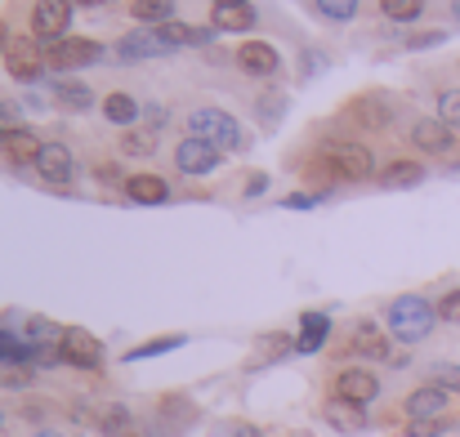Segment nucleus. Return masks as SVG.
<instances>
[{"mask_svg":"<svg viewBox=\"0 0 460 437\" xmlns=\"http://www.w3.org/2000/svg\"><path fill=\"white\" fill-rule=\"evenodd\" d=\"M385 321H389V335H394V339H402V344H420V339L434 330L438 308H434L429 299H420V294H398V299L389 303Z\"/></svg>","mask_w":460,"mask_h":437,"instance_id":"obj_1","label":"nucleus"},{"mask_svg":"<svg viewBox=\"0 0 460 437\" xmlns=\"http://www.w3.org/2000/svg\"><path fill=\"white\" fill-rule=\"evenodd\" d=\"M322 165V174L331 179V183H362V179H371L376 174V156L367 152V147L358 144H331L322 147V156H317Z\"/></svg>","mask_w":460,"mask_h":437,"instance_id":"obj_2","label":"nucleus"},{"mask_svg":"<svg viewBox=\"0 0 460 437\" xmlns=\"http://www.w3.org/2000/svg\"><path fill=\"white\" fill-rule=\"evenodd\" d=\"M188 135L210 147H242V126L224 108H197V112H188Z\"/></svg>","mask_w":460,"mask_h":437,"instance_id":"obj_3","label":"nucleus"},{"mask_svg":"<svg viewBox=\"0 0 460 437\" xmlns=\"http://www.w3.org/2000/svg\"><path fill=\"white\" fill-rule=\"evenodd\" d=\"M99 58H103V45L90 36H63V40L45 45V67H54V72H76V67H90Z\"/></svg>","mask_w":460,"mask_h":437,"instance_id":"obj_4","label":"nucleus"},{"mask_svg":"<svg viewBox=\"0 0 460 437\" xmlns=\"http://www.w3.org/2000/svg\"><path fill=\"white\" fill-rule=\"evenodd\" d=\"M67 22H72V0H36V4H31V36H36L40 45L63 40Z\"/></svg>","mask_w":460,"mask_h":437,"instance_id":"obj_5","label":"nucleus"},{"mask_svg":"<svg viewBox=\"0 0 460 437\" xmlns=\"http://www.w3.org/2000/svg\"><path fill=\"white\" fill-rule=\"evenodd\" d=\"M4 63H9V76L13 81H36L45 72V45L36 36H18V40H9Z\"/></svg>","mask_w":460,"mask_h":437,"instance_id":"obj_6","label":"nucleus"},{"mask_svg":"<svg viewBox=\"0 0 460 437\" xmlns=\"http://www.w3.org/2000/svg\"><path fill=\"white\" fill-rule=\"evenodd\" d=\"M58 353H63V362L76 366V371H99V366H103V344H99L90 330H81V326H67Z\"/></svg>","mask_w":460,"mask_h":437,"instance_id":"obj_7","label":"nucleus"},{"mask_svg":"<svg viewBox=\"0 0 460 437\" xmlns=\"http://www.w3.org/2000/svg\"><path fill=\"white\" fill-rule=\"evenodd\" d=\"M335 398L349 402V406H362V411H367V406L380 398V380H376L367 366H349V371L335 375Z\"/></svg>","mask_w":460,"mask_h":437,"instance_id":"obj_8","label":"nucleus"},{"mask_svg":"<svg viewBox=\"0 0 460 437\" xmlns=\"http://www.w3.org/2000/svg\"><path fill=\"white\" fill-rule=\"evenodd\" d=\"M237 67H242L246 76H278L282 54H278V45H269V40H246V45L237 49Z\"/></svg>","mask_w":460,"mask_h":437,"instance_id":"obj_9","label":"nucleus"},{"mask_svg":"<svg viewBox=\"0 0 460 437\" xmlns=\"http://www.w3.org/2000/svg\"><path fill=\"white\" fill-rule=\"evenodd\" d=\"M344 112H349L358 126H367V130H389V126H394V103H389L385 94H358Z\"/></svg>","mask_w":460,"mask_h":437,"instance_id":"obj_10","label":"nucleus"},{"mask_svg":"<svg viewBox=\"0 0 460 437\" xmlns=\"http://www.w3.org/2000/svg\"><path fill=\"white\" fill-rule=\"evenodd\" d=\"M174 165L183 170V174H192V179H201V174H210L215 165H219V147L201 144V139H183V144L174 147Z\"/></svg>","mask_w":460,"mask_h":437,"instance_id":"obj_11","label":"nucleus"},{"mask_svg":"<svg viewBox=\"0 0 460 437\" xmlns=\"http://www.w3.org/2000/svg\"><path fill=\"white\" fill-rule=\"evenodd\" d=\"M255 4L251 0H215L210 9V27L215 31H251L255 27Z\"/></svg>","mask_w":460,"mask_h":437,"instance_id":"obj_12","label":"nucleus"},{"mask_svg":"<svg viewBox=\"0 0 460 437\" xmlns=\"http://www.w3.org/2000/svg\"><path fill=\"white\" fill-rule=\"evenodd\" d=\"M36 170H40L45 183H72V174H76V156H72V147L67 144H45L40 147V156H36Z\"/></svg>","mask_w":460,"mask_h":437,"instance_id":"obj_13","label":"nucleus"},{"mask_svg":"<svg viewBox=\"0 0 460 437\" xmlns=\"http://www.w3.org/2000/svg\"><path fill=\"white\" fill-rule=\"evenodd\" d=\"M402 411H407V420H443V411H447V389L425 384V389L407 393Z\"/></svg>","mask_w":460,"mask_h":437,"instance_id":"obj_14","label":"nucleus"},{"mask_svg":"<svg viewBox=\"0 0 460 437\" xmlns=\"http://www.w3.org/2000/svg\"><path fill=\"white\" fill-rule=\"evenodd\" d=\"M452 139H456V130H452V126H443L438 117H425V121H416V126H411V144L420 147V152H434V156H438V152H447V147H452Z\"/></svg>","mask_w":460,"mask_h":437,"instance_id":"obj_15","label":"nucleus"},{"mask_svg":"<svg viewBox=\"0 0 460 437\" xmlns=\"http://www.w3.org/2000/svg\"><path fill=\"white\" fill-rule=\"evenodd\" d=\"M153 54H161L153 27H135V31H126V36L117 40V58H121V63H139V58H153Z\"/></svg>","mask_w":460,"mask_h":437,"instance_id":"obj_16","label":"nucleus"},{"mask_svg":"<svg viewBox=\"0 0 460 437\" xmlns=\"http://www.w3.org/2000/svg\"><path fill=\"white\" fill-rule=\"evenodd\" d=\"M126 197H130L135 205H161V201L170 197V188H165L161 174H130V179H126Z\"/></svg>","mask_w":460,"mask_h":437,"instance_id":"obj_17","label":"nucleus"},{"mask_svg":"<svg viewBox=\"0 0 460 437\" xmlns=\"http://www.w3.org/2000/svg\"><path fill=\"white\" fill-rule=\"evenodd\" d=\"M326 339H331V317L326 312H305L300 335H296V353H317Z\"/></svg>","mask_w":460,"mask_h":437,"instance_id":"obj_18","label":"nucleus"},{"mask_svg":"<svg viewBox=\"0 0 460 437\" xmlns=\"http://www.w3.org/2000/svg\"><path fill=\"white\" fill-rule=\"evenodd\" d=\"M49 90H54V103H58L63 112H85V108L94 103V90H90L85 81H54Z\"/></svg>","mask_w":460,"mask_h":437,"instance_id":"obj_19","label":"nucleus"},{"mask_svg":"<svg viewBox=\"0 0 460 437\" xmlns=\"http://www.w3.org/2000/svg\"><path fill=\"white\" fill-rule=\"evenodd\" d=\"M326 424L340 429V433H362V429H367V411H362V406H349V402H340V398H331V402H326Z\"/></svg>","mask_w":460,"mask_h":437,"instance_id":"obj_20","label":"nucleus"},{"mask_svg":"<svg viewBox=\"0 0 460 437\" xmlns=\"http://www.w3.org/2000/svg\"><path fill=\"white\" fill-rule=\"evenodd\" d=\"M40 147L45 144H40L31 130H13V135L4 139V161H9V165H36Z\"/></svg>","mask_w":460,"mask_h":437,"instance_id":"obj_21","label":"nucleus"},{"mask_svg":"<svg viewBox=\"0 0 460 437\" xmlns=\"http://www.w3.org/2000/svg\"><path fill=\"white\" fill-rule=\"evenodd\" d=\"M353 353H362V357H371V362H385V357H394L389 353V339L371 326V321H362L358 330H353Z\"/></svg>","mask_w":460,"mask_h":437,"instance_id":"obj_22","label":"nucleus"},{"mask_svg":"<svg viewBox=\"0 0 460 437\" xmlns=\"http://www.w3.org/2000/svg\"><path fill=\"white\" fill-rule=\"evenodd\" d=\"M99 433L103 437H144V429L135 424V415H130L126 406H108V411L99 415Z\"/></svg>","mask_w":460,"mask_h":437,"instance_id":"obj_23","label":"nucleus"},{"mask_svg":"<svg viewBox=\"0 0 460 437\" xmlns=\"http://www.w3.org/2000/svg\"><path fill=\"white\" fill-rule=\"evenodd\" d=\"M287 108H291V94H287V90H264V94L255 99V117H260V126H278V121L287 117Z\"/></svg>","mask_w":460,"mask_h":437,"instance_id":"obj_24","label":"nucleus"},{"mask_svg":"<svg viewBox=\"0 0 460 437\" xmlns=\"http://www.w3.org/2000/svg\"><path fill=\"white\" fill-rule=\"evenodd\" d=\"M287 353H296V335H282V330H273V335H264V339L255 344V366L282 362Z\"/></svg>","mask_w":460,"mask_h":437,"instance_id":"obj_25","label":"nucleus"},{"mask_svg":"<svg viewBox=\"0 0 460 437\" xmlns=\"http://www.w3.org/2000/svg\"><path fill=\"white\" fill-rule=\"evenodd\" d=\"M425 179V165L420 161H394L385 174H380V188H416Z\"/></svg>","mask_w":460,"mask_h":437,"instance_id":"obj_26","label":"nucleus"},{"mask_svg":"<svg viewBox=\"0 0 460 437\" xmlns=\"http://www.w3.org/2000/svg\"><path fill=\"white\" fill-rule=\"evenodd\" d=\"M130 18H139L144 27H161L174 18V0H135L130 4Z\"/></svg>","mask_w":460,"mask_h":437,"instance_id":"obj_27","label":"nucleus"},{"mask_svg":"<svg viewBox=\"0 0 460 437\" xmlns=\"http://www.w3.org/2000/svg\"><path fill=\"white\" fill-rule=\"evenodd\" d=\"M103 117H108L112 126H126V130H130L135 117H139V108H135L130 94H108V99H103Z\"/></svg>","mask_w":460,"mask_h":437,"instance_id":"obj_28","label":"nucleus"},{"mask_svg":"<svg viewBox=\"0 0 460 437\" xmlns=\"http://www.w3.org/2000/svg\"><path fill=\"white\" fill-rule=\"evenodd\" d=\"M63 326L58 321H45V317H31L27 321V344H40V348H58L63 344Z\"/></svg>","mask_w":460,"mask_h":437,"instance_id":"obj_29","label":"nucleus"},{"mask_svg":"<svg viewBox=\"0 0 460 437\" xmlns=\"http://www.w3.org/2000/svg\"><path fill=\"white\" fill-rule=\"evenodd\" d=\"M121 152H126V156H153L156 130H148V126H130V130L121 135Z\"/></svg>","mask_w":460,"mask_h":437,"instance_id":"obj_30","label":"nucleus"},{"mask_svg":"<svg viewBox=\"0 0 460 437\" xmlns=\"http://www.w3.org/2000/svg\"><path fill=\"white\" fill-rule=\"evenodd\" d=\"M36 380V366L27 362H0V389H31Z\"/></svg>","mask_w":460,"mask_h":437,"instance_id":"obj_31","label":"nucleus"},{"mask_svg":"<svg viewBox=\"0 0 460 437\" xmlns=\"http://www.w3.org/2000/svg\"><path fill=\"white\" fill-rule=\"evenodd\" d=\"M358 4H362V0H313V9H317L326 22H353V18H358Z\"/></svg>","mask_w":460,"mask_h":437,"instance_id":"obj_32","label":"nucleus"},{"mask_svg":"<svg viewBox=\"0 0 460 437\" xmlns=\"http://www.w3.org/2000/svg\"><path fill=\"white\" fill-rule=\"evenodd\" d=\"M183 344V335H165V339H153V344H139L126 353V362H148V357H161V353H174Z\"/></svg>","mask_w":460,"mask_h":437,"instance_id":"obj_33","label":"nucleus"},{"mask_svg":"<svg viewBox=\"0 0 460 437\" xmlns=\"http://www.w3.org/2000/svg\"><path fill=\"white\" fill-rule=\"evenodd\" d=\"M420 9H425V0H380V13L394 22H411V18H420Z\"/></svg>","mask_w":460,"mask_h":437,"instance_id":"obj_34","label":"nucleus"},{"mask_svg":"<svg viewBox=\"0 0 460 437\" xmlns=\"http://www.w3.org/2000/svg\"><path fill=\"white\" fill-rule=\"evenodd\" d=\"M429 384H438L447 393H460V366L456 362H434L429 366Z\"/></svg>","mask_w":460,"mask_h":437,"instance_id":"obj_35","label":"nucleus"},{"mask_svg":"<svg viewBox=\"0 0 460 437\" xmlns=\"http://www.w3.org/2000/svg\"><path fill=\"white\" fill-rule=\"evenodd\" d=\"M438 121L452 126L460 135V90H443V99H438Z\"/></svg>","mask_w":460,"mask_h":437,"instance_id":"obj_36","label":"nucleus"},{"mask_svg":"<svg viewBox=\"0 0 460 437\" xmlns=\"http://www.w3.org/2000/svg\"><path fill=\"white\" fill-rule=\"evenodd\" d=\"M447 429H452L447 415H443V420H411V424H407V437H443Z\"/></svg>","mask_w":460,"mask_h":437,"instance_id":"obj_37","label":"nucleus"},{"mask_svg":"<svg viewBox=\"0 0 460 437\" xmlns=\"http://www.w3.org/2000/svg\"><path fill=\"white\" fill-rule=\"evenodd\" d=\"M0 130H4V135L22 130V112H18V103H9V99H0Z\"/></svg>","mask_w":460,"mask_h":437,"instance_id":"obj_38","label":"nucleus"},{"mask_svg":"<svg viewBox=\"0 0 460 437\" xmlns=\"http://www.w3.org/2000/svg\"><path fill=\"white\" fill-rule=\"evenodd\" d=\"M438 317H443V321H452V326H460V291H452V294H443V299H438Z\"/></svg>","mask_w":460,"mask_h":437,"instance_id":"obj_39","label":"nucleus"},{"mask_svg":"<svg viewBox=\"0 0 460 437\" xmlns=\"http://www.w3.org/2000/svg\"><path fill=\"white\" fill-rule=\"evenodd\" d=\"M443 40H447V31H416V36H407V49H434Z\"/></svg>","mask_w":460,"mask_h":437,"instance_id":"obj_40","label":"nucleus"},{"mask_svg":"<svg viewBox=\"0 0 460 437\" xmlns=\"http://www.w3.org/2000/svg\"><path fill=\"white\" fill-rule=\"evenodd\" d=\"M282 205H287V210H308V205H317V197H308V192H291Z\"/></svg>","mask_w":460,"mask_h":437,"instance_id":"obj_41","label":"nucleus"},{"mask_svg":"<svg viewBox=\"0 0 460 437\" xmlns=\"http://www.w3.org/2000/svg\"><path fill=\"white\" fill-rule=\"evenodd\" d=\"M144 117H148V130H161V126H165V108H161V103H148Z\"/></svg>","mask_w":460,"mask_h":437,"instance_id":"obj_42","label":"nucleus"},{"mask_svg":"<svg viewBox=\"0 0 460 437\" xmlns=\"http://www.w3.org/2000/svg\"><path fill=\"white\" fill-rule=\"evenodd\" d=\"M260 192H269V174H251V183H246V197H260Z\"/></svg>","mask_w":460,"mask_h":437,"instance_id":"obj_43","label":"nucleus"},{"mask_svg":"<svg viewBox=\"0 0 460 437\" xmlns=\"http://www.w3.org/2000/svg\"><path fill=\"white\" fill-rule=\"evenodd\" d=\"M72 4H85V9H99V4H112V0H72Z\"/></svg>","mask_w":460,"mask_h":437,"instance_id":"obj_44","label":"nucleus"},{"mask_svg":"<svg viewBox=\"0 0 460 437\" xmlns=\"http://www.w3.org/2000/svg\"><path fill=\"white\" fill-rule=\"evenodd\" d=\"M233 437H264V433H260V429H251V424H246V429H237V433H233Z\"/></svg>","mask_w":460,"mask_h":437,"instance_id":"obj_45","label":"nucleus"},{"mask_svg":"<svg viewBox=\"0 0 460 437\" xmlns=\"http://www.w3.org/2000/svg\"><path fill=\"white\" fill-rule=\"evenodd\" d=\"M4 49H9V36H4V27H0V54H4Z\"/></svg>","mask_w":460,"mask_h":437,"instance_id":"obj_46","label":"nucleus"},{"mask_svg":"<svg viewBox=\"0 0 460 437\" xmlns=\"http://www.w3.org/2000/svg\"><path fill=\"white\" fill-rule=\"evenodd\" d=\"M4 139H9V135H4V130H0V147H4Z\"/></svg>","mask_w":460,"mask_h":437,"instance_id":"obj_47","label":"nucleus"},{"mask_svg":"<svg viewBox=\"0 0 460 437\" xmlns=\"http://www.w3.org/2000/svg\"><path fill=\"white\" fill-rule=\"evenodd\" d=\"M36 437H58V433H36Z\"/></svg>","mask_w":460,"mask_h":437,"instance_id":"obj_48","label":"nucleus"},{"mask_svg":"<svg viewBox=\"0 0 460 437\" xmlns=\"http://www.w3.org/2000/svg\"><path fill=\"white\" fill-rule=\"evenodd\" d=\"M456 18H460V0H456Z\"/></svg>","mask_w":460,"mask_h":437,"instance_id":"obj_49","label":"nucleus"},{"mask_svg":"<svg viewBox=\"0 0 460 437\" xmlns=\"http://www.w3.org/2000/svg\"><path fill=\"white\" fill-rule=\"evenodd\" d=\"M0 424H4V415H0Z\"/></svg>","mask_w":460,"mask_h":437,"instance_id":"obj_50","label":"nucleus"}]
</instances>
